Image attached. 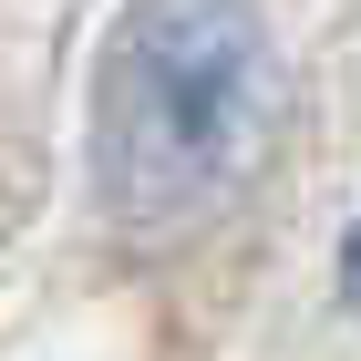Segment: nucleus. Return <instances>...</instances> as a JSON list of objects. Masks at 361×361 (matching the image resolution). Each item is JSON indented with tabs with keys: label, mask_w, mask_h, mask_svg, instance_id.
I'll return each instance as SVG.
<instances>
[{
	"label": "nucleus",
	"mask_w": 361,
	"mask_h": 361,
	"mask_svg": "<svg viewBox=\"0 0 361 361\" xmlns=\"http://www.w3.org/2000/svg\"><path fill=\"white\" fill-rule=\"evenodd\" d=\"M279 42L248 0H135L93 83V186L135 238L217 217L279 145Z\"/></svg>",
	"instance_id": "obj_1"
},
{
	"label": "nucleus",
	"mask_w": 361,
	"mask_h": 361,
	"mask_svg": "<svg viewBox=\"0 0 361 361\" xmlns=\"http://www.w3.org/2000/svg\"><path fill=\"white\" fill-rule=\"evenodd\" d=\"M341 279H351V310H361V227H351V248H341Z\"/></svg>",
	"instance_id": "obj_2"
}]
</instances>
